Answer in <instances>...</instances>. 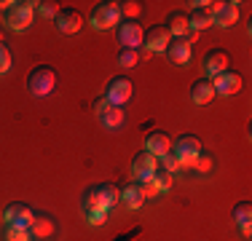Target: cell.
<instances>
[{
	"mask_svg": "<svg viewBox=\"0 0 252 241\" xmlns=\"http://www.w3.org/2000/svg\"><path fill=\"white\" fill-rule=\"evenodd\" d=\"M121 5V19H140V14H142V3L140 0H126V3H118Z\"/></svg>",
	"mask_w": 252,
	"mask_h": 241,
	"instance_id": "cell-28",
	"label": "cell"
},
{
	"mask_svg": "<svg viewBox=\"0 0 252 241\" xmlns=\"http://www.w3.org/2000/svg\"><path fill=\"white\" fill-rule=\"evenodd\" d=\"M137 62H140V54H137L134 48H121V51H118V67L121 70H131Z\"/></svg>",
	"mask_w": 252,
	"mask_h": 241,
	"instance_id": "cell-27",
	"label": "cell"
},
{
	"mask_svg": "<svg viewBox=\"0 0 252 241\" xmlns=\"http://www.w3.org/2000/svg\"><path fill=\"white\" fill-rule=\"evenodd\" d=\"M35 217V209L30 204H22V201H14L5 207L3 212V225H16V228H30Z\"/></svg>",
	"mask_w": 252,
	"mask_h": 241,
	"instance_id": "cell-12",
	"label": "cell"
},
{
	"mask_svg": "<svg viewBox=\"0 0 252 241\" xmlns=\"http://www.w3.org/2000/svg\"><path fill=\"white\" fill-rule=\"evenodd\" d=\"M188 27H190V32H201V30L212 27L209 8H190V14H188Z\"/></svg>",
	"mask_w": 252,
	"mask_h": 241,
	"instance_id": "cell-23",
	"label": "cell"
},
{
	"mask_svg": "<svg viewBox=\"0 0 252 241\" xmlns=\"http://www.w3.org/2000/svg\"><path fill=\"white\" fill-rule=\"evenodd\" d=\"M94 113H97L99 123L105 126V129H121L124 126V107L110 105V102L105 99V94L94 102Z\"/></svg>",
	"mask_w": 252,
	"mask_h": 241,
	"instance_id": "cell-11",
	"label": "cell"
},
{
	"mask_svg": "<svg viewBox=\"0 0 252 241\" xmlns=\"http://www.w3.org/2000/svg\"><path fill=\"white\" fill-rule=\"evenodd\" d=\"M209 19L218 27H231L239 22V3L236 0H218L209 5Z\"/></svg>",
	"mask_w": 252,
	"mask_h": 241,
	"instance_id": "cell-9",
	"label": "cell"
},
{
	"mask_svg": "<svg viewBox=\"0 0 252 241\" xmlns=\"http://www.w3.org/2000/svg\"><path fill=\"white\" fill-rule=\"evenodd\" d=\"M54 233H57V220H54L51 214L35 212L32 222H30V236H32V239H40V241H49Z\"/></svg>",
	"mask_w": 252,
	"mask_h": 241,
	"instance_id": "cell-16",
	"label": "cell"
},
{
	"mask_svg": "<svg viewBox=\"0 0 252 241\" xmlns=\"http://www.w3.org/2000/svg\"><path fill=\"white\" fill-rule=\"evenodd\" d=\"M158 169H161L158 166V158L151 155L148 150H140V153L134 155V161H131V174L137 177V182H148V180H151Z\"/></svg>",
	"mask_w": 252,
	"mask_h": 241,
	"instance_id": "cell-13",
	"label": "cell"
},
{
	"mask_svg": "<svg viewBox=\"0 0 252 241\" xmlns=\"http://www.w3.org/2000/svg\"><path fill=\"white\" fill-rule=\"evenodd\" d=\"M231 217H233V222L239 225L242 236L250 239V236H252V204H250V201H239L236 207H233Z\"/></svg>",
	"mask_w": 252,
	"mask_h": 241,
	"instance_id": "cell-20",
	"label": "cell"
},
{
	"mask_svg": "<svg viewBox=\"0 0 252 241\" xmlns=\"http://www.w3.org/2000/svg\"><path fill=\"white\" fill-rule=\"evenodd\" d=\"M158 166L164 169V172H169V174L180 172V161L175 158V153H169V155H164V158H158Z\"/></svg>",
	"mask_w": 252,
	"mask_h": 241,
	"instance_id": "cell-30",
	"label": "cell"
},
{
	"mask_svg": "<svg viewBox=\"0 0 252 241\" xmlns=\"http://www.w3.org/2000/svg\"><path fill=\"white\" fill-rule=\"evenodd\" d=\"M59 11H62V5L57 0H40V3H35V14L43 16V19H57Z\"/></svg>",
	"mask_w": 252,
	"mask_h": 241,
	"instance_id": "cell-24",
	"label": "cell"
},
{
	"mask_svg": "<svg viewBox=\"0 0 252 241\" xmlns=\"http://www.w3.org/2000/svg\"><path fill=\"white\" fill-rule=\"evenodd\" d=\"M89 24L94 30H110L121 24V5L116 0H102V3L94 5L92 16H89Z\"/></svg>",
	"mask_w": 252,
	"mask_h": 241,
	"instance_id": "cell-4",
	"label": "cell"
},
{
	"mask_svg": "<svg viewBox=\"0 0 252 241\" xmlns=\"http://www.w3.org/2000/svg\"><path fill=\"white\" fill-rule=\"evenodd\" d=\"M118 201L124 204L126 209H142V204L148 201L145 193H142L140 182H126L121 190H118Z\"/></svg>",
	"mask_w": 252,
	"mask_h": 241,
	"instance_id": "cell-19",
	"label": "cell"
},
{
	"mask_svg": "<svg viewBox=\"0 0 252 241\" xmlns=\"http://www.w3.org/2000/svg\"><path fill=\"white\" fill-rule=\"evenodd\" d=\"M209 0H193V3H190V8H209Z\"/></svg>",
	"mask_w": 252,
	"mask_h": 241,
	"instance_id": "cell-32",
	"label": "cell"
},
{
	"mask_svg": "<svg viewBox=\"0 0 252 241\" xmlns=\"http://www.w3.org/2000/svg\"><path fill=\"white\" fill-rule=\"evenodd\" d=\"M54 86H57V72H54L51 64H38V67L30 72V78H27L30 94L38 96V99L49 96V94L54 91Z\"/></svg>",
	"mask_w": 252,
	"mask_h": 241,
	"instance_id": "cell-3",
	"label": "cell"
},
{
	"mask_svg": "<svg viewBox=\"0 0 252 241\" xmlns=\"http://www.w3.org/2000/svg\"><path fill=\"white\" fill-rule=\"evenodd\" d=\"M172 153L180 161V169H193L196 158L204 153V148H201V140L196 134H180L172 142Z\"/></svg>",
	"mask_w": 252,
	"mask_h": 241,
	"instance_id": "cell-2",
	"label": "cell"
},
{
	"mask_svg": "<svg viewBox=\"0 0 252 241\" xmlns=\"http://www.w3.org/2000/svg\"><path fill=\"white\" fill-rule=\"evenodd\" d=\"M118 204V188L113 182H102L94 188H86L81 196V214L89 225H102L107 212Z\"/></svg>",
	"mask_w": 252,
	"mask_h": 241,
	"instance_id": "cell-1",
	"label": "cell"
},
{
	"mask_svg": "<svg viewBox=\"0 0 252 241\" xmlns=\"http://www.w3.org/2000/svg\"><path fill=\"white\" fill-rule=\"evenodd\" d=\"M35 19V3L32 0H14L8 11H5V27L16 30V32H25Z\"/></svg>",
	"mask_w": 252,
	"mask_h": 241,
	"instance_id": "cell-5",
	"label": "cell"
},
{
	"mask_svg": "<svg viewBox=\"0 0 252 241\" xmlns=\"http://www.w3.org/2000/svg\"><path fill=\"white\" fill-rule=\"evenodd\" d=\"M228 62H231V57H228V51H223V48L207 51V57H204V62H201L204 72H207V81H212V78H218L220 72H225Z\"/></svg>",
	"mask_w": 252,
	"mask_h": 241,
	"instance_id": "cell-15",
	"label": "cell"
},
{
	"mask_svg": "<svg viewBox=\"0 0 252 241\" xmlns=\"http://www.w3.org/2000/svg\"><path fill=\"white\" fill-rule=\"evenodd\" d=\"M145 150L156 158H164V155L172 153V137L166 131H151L145 137Z\"/></svg>",
	"mask_w": 252,
	"mask_h": 241,
	"instance_id": "cell-18",
	"label": "cell"
},
{
	"mask_svg": "<svg viewBox=\"0 0 252 241\" xmlns=\"http://www.w3.org/2000/svg\"><path fill=\"white\" fill-rule=\"evenodd\" d=\"M242 86H244V81L236 70H225V72H220L218 78H212V89H215V94H220V96L239 94Z\"/></svg>",
	"mask_w": 252,
	"mask_h": 241,
	"instance_id": "cell-14",
	"label": "cell"
},
{
	"mask_svg": "<svg viewBox=\"0 0 252 241\" xmlns=\"http://www.w3.org/2000/svg\"><path fill=\"white\" fill-rule=\"evenodd\" d=\"M11 62H14V57H11V48L5 43H0V75H5V72L11 70Z\"/></svg>",
	"mask_w": 252,
	"mask_h": 241,
	"instance_id": "cell-29",
	"label": "cell"
},
{
	"mask_svg": "<svg viewBox=\"0 0 252 241\" xmlns=\"http://www.w3.org/2000/svg\"><path fill=\"white\" fill-rule=\"evenodd\" d=\"M172 43V35L164 24H153L145 30V38H142V57H151V54H164L166 46Z\"/></svg>",
	"mask_w": 252,
	"mask_h": 241,
	"instance_id": "cell-6",
	"label": "cell"
},
{
	"mask_svg": "<svg viewBox=\"0 0 252 241\" xmlns=\"http://www.w3.org/2000/svg\"><path fill=\"white\" fill-rule=\"evenodd\" d=\"M0 43H5V32H3V30H0Z\"/></svg>",
	"mask_w": 252,
	"mask_h": 241,
	"instance_id": "cell-34",
	"label": "cell"
},
{
	"mask_svg": "<svg viewBox=\"0 0 252 241\" xmlns=\"http://www.w3.org/2000/svg\"><path fill=\"white\" fill-rule=\"evenodd\" d=\"M193 40H196V32H190L188 38H172V43L166 46V59L177 67L190 62V54H193Z\"/></svg>",
	"mask_w": 252,
	"mask_h": 241,
	"instance_id": "cell-10",
	"label": "cell"
},
{
	"mask_svg": "<svg viewBox=\"0 0 252 241\" xmlns=\"http://www.w3.org/2000/svg\"><path fill=\"white\" fill-rule=\"evenodd\" d=\"M14 5V0H0V11H8Z\"/></svg>",
	"mask_w": 252,
	"mask_h": 241,
	"instance_id": "cell-33",
	"label": "cell"
},
{
	"mask_svg": "<svg viewBox=\"0 0 252 241\" xmlns=\"http://www.w3.org/2000/svg\"><path fill=\"white\" fill-rule=\"evenodd\" d=\"M131 96H134V83H131L126 75H116L105 89V99L110 102V105H116V107H124Z\"/></svg>",
	"mask_w": 252,
	"mask_h": 241,
	"instance_id": "cell-7",
	"label": "cell"
},
{
	"mask_svg": "<svg viewBox=\"0 0 252 241\" xmlns=\"http://www.w3.org/2000/svg\"><path fill=\"white\" fill-rule=\"evenodd\" d=\"M172 177L175 174H169V172H164V169H158V172L151 177V182H153V188L158 190V193H166V190H172Z\"/></svg>",
	"mask_w": 252,
	"mask_h": 241,
	"instance_id": "cell-26",
	"label": "cell"
},
{
	"mask_svg": "<svg viewBox=\"0 0 252 241\" xmlns=\"http://www.w3.org/2000/svg\"><path fill=\"white\" fill-rule=\"evenodd\" d=\"M190 102L193 105H207V102L215 99V89H212V81H207V78H201V81H193L190 83Z\"/></svg>",
	"mask_w": 252,
	"mask_h": 241,
	"instance_id": "cell-22",
	"label": "cell"
},
{
	"mask_svg": "<svg viewBox=\"0 0 252 241\" xmlns=\"http://www.w3.org/2000/svg\"><path fill=\"white\" fill-rule=\"evenodd\" d=\"M116 38L118 43H121V48H140L142 46V38H145V30H142L140 22L134 19H121V24L116 27Z\"/></svg>",
	"mask_w": 252,
	"mask_h": 241,
	"instance_id": "cell-8",
	"label": "cell"
},
{
	"mask_svg": "<svg viewBox=\"0 0 252 241\" xmlns=\"http://www.w3.org/2000/svg\"><path fill=\"white\" fill-rule=\"evenodd\" d=\"M3 241H32V236H30V228L5 225L3 228Z\"/></svg>",
	"mask_w": 252,
	"mask_h": 241,
	"instance_id": "cell-25",
	"label": "cell"
},
{
	"mask_svg": "<svg viewBox=\"0 0 252 241\" xmlns=\"http://www.w3.org/2000/svg\"><path fill=\"white\" fill-rule=\"evenodd\" d=\"M54 24H57V30L62 35H75L78 30L83 27V16L78 14L75 8H62L57 14V19H54Z\"/></svg>",
	"mask_w": 252,
	"mask_h": 241,
	"instance_id": "cell-17",
	"label": "cell"
},
{
	"mask_svg": "<svg viewBox=\"0 0 252 241\" xmlns=\"http://www.w3.org/2000/svg\"><path fill=\"white\" fill-rule=\"evenodd\" d=\"M193 169H196V172H209V169H212V155H209V153H201L199 158H196Z\"/></svg>",
	"mask_w": 252,
	"mask_h": 241,
	"instance_id": "cell-31",
	"label": "cell"
},
{
	"mask_svg": "<svg viewBox=\"0 0 252 241\" xmlns=\"http://www.w3.org/2000/svg\"><path fill=\"white\" fill-rule=\"evenodd\" d=\"M164 27L169 30V35H172V38H188V35H190V27H188V14H183V11H169V14H166Z\"/></svg>",
	"mask_w": 252,
	"mask_h": 241,
	"instance_id": "cell-21",
	"label": "cell"
}]
</instances>
